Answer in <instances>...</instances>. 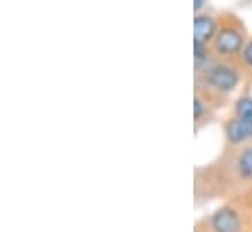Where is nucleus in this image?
I'll return each instance as SVG.
<instances>
[{
    "label": "nucleus",
    "mask_w": 252,
    "mask_h": 232,
    "mask_svg": "<svg viewBox=\"0 0 252 232\" xmlns=\"http://www.w3.org/2000/svg\"><path fill=\"white\" fill-rule=\"evenodd\" d=\"M247 29L243 22L237 16L225 14L219 18V29L211 43L213 55L223 60H231L235 57H241L245 45H247Z\"/></svg>",
    "instance_id": "f257e3e1"
},
{
    "label": "nucleus",
    "mask_w": 252,
    "mask_h": 232,
    "mask_svg": "<svg viewBox=\"0 0 252 232\" xmlns=\"http://www.w3.org/2000/svg\"><path fill=\"white\" fill-rule=\"evenodd\" d=\"M239 84H241V70L229 60L221 58L197 70V86L207 88L219 96L231 94Z\"/></svg>",
    "instance_id": "f03ea898"
},
{
    "label": "nucleus",
    "mask_w": 252,
    "mask_h": 232,
    "mask_svg": "<svg viewBox=\"0 0 252 232\" xmlns=\"http://www.w3.org/2000/svg\"><path fill=\"white\" fill-rule=\"evenodd\" d=\"M223 172L231 175V183H252V143L243 145L223 162Z\"/></svg>",
    "instance_id": "7ed1b4c3"
},
{
    "label": "nucleus",
    "mask_w": 252,
    "mask_h": 232,
    "mask_svg": "<svg viewBox=\"0 0 252 232\" xmlns=\"http://www.w3.org/2000/svg\"><path fill=\"white\" fill-rule=\"evenodd\" d=\"M207 227L211 232H245L243 213L233 205H225L207 219Z\"/></svg>",
    "instance_id": "20e7f679"
},
{
    "label": "nucleus",
    "mask_w": 252,
    "mask_h": 232,
    "mask_svg": "<svg viewBox=\"0 0 252 232\" xmlns=\"http://www.w3.org/2000/svg\"><path fill=\"white\" fill-rule=\"evenodd\" d=\"M225 137L231 146H243L252 143V121L239 116L231 117L225 123Z\"/></svg>",
    "instance_id": "39448f33"
},
{
    "label": "nucleus",
    "mask_w": 252,
    "mask_h": 232,
    "mask_svg": "<svg viewBox=\"0 0 252 232\" xmlns=\"http://www.w3.org/2000/svg\"><path fill=\"white\" fill-rule=\"evenodd\" d=\"M217 29H219V20L209 16V14H195V20H193V41L197 43H205V45H211L215 35H217Z\"/></svg>",
    "instance_id": "423d86ee"
},
{
    "label": "nucleus",
    "mask_w": 252,
    "mask_h": 232,
    "mask_svg": "<svg viewBox=\"0 0 252 232\" xmlns=\"http://www.w3.org/2000/svg\"><path fill=\"white\" fill-rule=\"evenodd\" d=\"M211 57H213V49H211L209 45L193 41V60H195V70H201V68H205L209 62H213Z\"/></svg>",
    "instance_id": "0eeeda50"
},
{
    "label": "nucleus",
    "mask_w": 252,
    "mask_h": 232,
    "mask_svg": "<svg viewBox=\"0 0 252 232\" xmlns=\"http://www.w3.org/2000/svg\"><path fill=\"white\" fill-rule=\"evenodd\" d=\"M235 116L245 117V119H251L252 121V98L251 96H243L237 100L235 104Z\"/></svg>",
    "instance_id": "6e6552de"
},
{
    "label": "nucleus",
    "mask_w": 252,
    "mask_h": 232,
    "mask_svg": "<svg viewBox=\"0 0 252 232\" xmlns=\"http://www.w3.org/2000/svg\"><path fill=\"white\" fill-rule=\"evenodd\" d=\"M207 106H209V102L201 94L195 92V100H193V119H195V125H199V121L207 116Z\"/></svg>",
    "instance_id": "1a4fd4ad"
},
{
    "label": "nucleus",
    "mask_w": 252,
    "mask_h": 232,
    "mask_svg": "<svg viewBox=\"0 0 252 232\" xmlns=\"http://www.w3.org/2000/svg\"><path fill=\"white\" fill-rule=\"evenodd\" d=\"M241 64L245 66V68H249L252 70V39L247 41V45H245V49H243V53H241Z\"/></svg>",
    "instance_id": "9d476101"
},
{
    "label": "nucleus",
    "mask_w": 252,
    "mask_h": 232,
    "mask_svg": "<svg viewBox=\"0 0 252 232\" xmlns=\"http://www.w3.org/2000/svg\"><path fill=\"white\" fill-rule=\"evenodd\" d=\"M203 4H205V0H193V8H195V12H197V14L201 12V8H203Z\"/></svg>",
    "instance_id": "9b49d317"
},
{
    "label": "nucleus",
    "mask_w": 252,
    "mask_h": 232,
    "mask_svg": "<svg viewBox=\"0 0 252 232\" xmlns=\"http://www.w3.org/2000/svg\"><path fill=\"white\" fill-rule=\"evenodd\" d=\"M247 205H249V211L252 213V189L247 193Z\"/></svg>",
    "instance_id": "f8f14e48"
}]
</instances>
